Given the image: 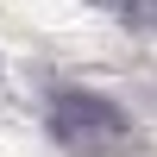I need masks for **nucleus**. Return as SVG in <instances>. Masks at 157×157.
I'll list each match as a JSON object with an SVG mask.
<instances>
[{
	"label": "nucleus",
	"instance_id": "1",
	"mask_svg": "<svg viewBox=\"0 0 157 157\" xmlns=\"http://www.w3.org/2000/svg\"><path fill=\"white\" fill-rule=\"evenodd\" d=\"M50 132H57V145H69V151H113L126 132H132V120H126V107L113 94L57 88V94H50Z\"/></svg>",
	"mask_w": 157,
	"mask_h": 157
}]
</instances>
